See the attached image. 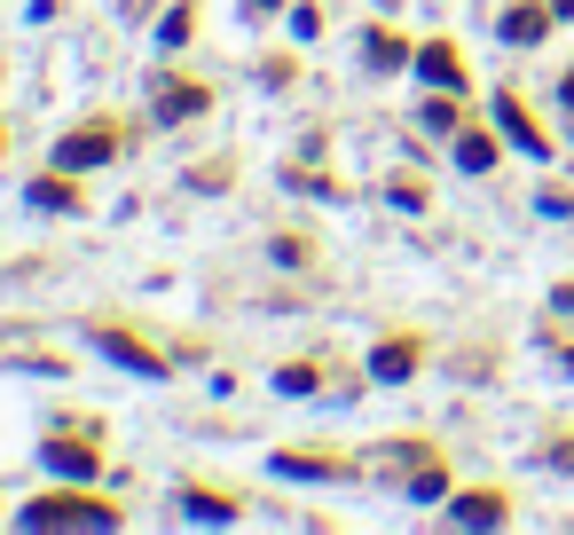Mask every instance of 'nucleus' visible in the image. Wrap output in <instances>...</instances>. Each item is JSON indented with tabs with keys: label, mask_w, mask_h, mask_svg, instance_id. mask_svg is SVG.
Listing matches in <instances>:
<instances>
[{
	"label": "nucleus",
	"mask_w": 574,
	"mask_h": 535,
	"mask_svg": "<svg viewBox=\"0 0 574 535\" xmlns=\"http://www.w3.org/2000/svg\"><path fill=\"white\" fill-rule=\"evenodd\" d=\"M24 520L32 527H118L111 505H72V496H48V505H32Z\"/></svg>",
	"instance_id": "nucleus-1"
},
{
	"label": "nucleus",
	"mask_w": 574,
	"mask_h": 535,
	"mask_svg": "<svg viewBox=\"0 0 574 535\" xmlns=\"http://www.w3.org/2000/svg\"><path fill=\"white\" fill-rule=\"evenodd\" d=\"M111 158H118V134L111 126H87V134H72V142H55L63 174H87V165H111Z\"/></svg>",
	"instance_id": "nucleus-2"
},
{
	"label": "nucleus",
	"mask_w": 574,
	"mask_h": 535,
	"mask_svg": "<svg viewBox=\"0 0 574 535\" xmlns=\"http://www.w3.org/2000/svg\"><path fill=\"white\" fill-rule=\"evenodd\" d=\"M496 119H503V134L527 150V158H551V142H544V126H535L527 111H520V95H496Z\"/></svg>",
	"instance_id": "nucleus-3"
},
{
	"label": "nucleus",
	"mask_w": 574,
	"mask_h": 535,
	"mask_svg": "<svg viewBox=\"0 0 574 535\" xmlns=\"http://www.w3.org/2000/svg\"><path fill=\"white\" fill-rule=\"evenodd\" d=\"M95 347H103L111 362H126L134 378H158V354H150L142 339H126V331H111V323H103V331H95Z\"/></svg>",
	"instance_id": "nucleus-4"
},
{
	"label": "nucleus",
	"mask_w": 574,
	"mask_h": 535,
	"mask_svg": "<svg viewBox=\"0 0 574 535\" xmlns=\"http://www.w3.org/2000/svg\"><path fill=\"white\" fill-rule=\"evenodd\" d=\"M417 79H433V87H449V95H457V87H464L457 48H449V40H425V48H417Z\"/></svg>",
	"instance_id": "nucleus-5"
},
{
	"label": "nucleus",
	"mask_w": 574,
	"mask_h": 535,
	"mask_svg": "<svg viewBox=\"0 0 574 535\" xmlns=\"http://www.w3.org/2000/svg\"><path fill=\"white\" fill-rule=\"evenodd\" d=\"M40 464H48V473H72V481H95V473H103L87 441H48V449H40Z\"/></svg>",
	"instance_id": "nucleus-6"
},
{
	"label": "nucleus",
	"mask_w": 574,
	"mask_h": 535,
	"mask_svg": "<svg viewBox=\"0 0 574 535\" xmlns=\"http://www.w3.org/2000/svg\"><path fill=\"white\" fill-rule=\"evenodd\" d=\"M457 165H464V174H488V165H496V134L488 126H464L457 134Z\"/></svg>",
	"instance_id": "nucleus-7"
},
{
	"label": "nucleus",
	"mask_w": 574,
	"mask_h": 535,
	"mask_svg": "<svg viewBox=\"0 0 574 535\" xmlns=\"http://www.w3.org/2000/svg\"><path fill=\"white\" fill-rule=\"evenodd\" d=\"M24 197H32V206H40V213H72V206H79V189H72V182H63V165H55V182L40 174V182H32V189H24Z\"/></svg>",
	"instance_id": "nucleus-8"
},
{
	"label": "nucleus",
	"mask_w": 574,
	"mask_h": 535,
	"mask_svg": "<svg viewBox=\"0 0 574 535\" xmlns=\"http://www.w3.org/2000/svg\"><path fill=\"white\" fill-rule=\"evenodd\" d=\"M551 16H559V9H512V16H503V40H512V48L544 40V32H551Z\"/></svg>",
	"instance_id": "nucleus-9"
},
{
	"label": "nucleus",
	"mask_w": 574,
	"mask_h": 535,
	"mask_svg": "<svg viewBox=\"0 0 574 535\" xmlns=\"http://www.w3.org/2000/svg\"><path fill=\"white\" fill-rule=\"evenodd\" d=\"M410 362H417V339H386L378 354H370V371H378V378L394 386V378H410Z\"/></svg>",
	"instance_id": "nucleus-10"
},
{
	"label": "nucleus",
	"mask_w": 574,
	"mask_h": 535,
	"mask_svg": "<svg viewBox=\"0 0 574 535\" xmlns=\"http://www.w3.org/2000/svg\"><path fill=\"white\" fill-rule=\"evenodd\" d=\"M457 520H464V527H496V520H503V496H496V488L457 496Z\"/></svg>",
	"instance_id": "nucleus-11"
},
{
	"label": "nucleus",
	"mask_w": 574,
	"mask_h": 535,
	"mask_svg": "<svg viewBox=\"0 0 574 535\" xmlns=\"http://www.w3.org/2000/svg\"><path fill=\"white\" fill-rule=\"evenodd\" d=\"M213 95L205 87H158V119H189V111H205Z\"/></svg>",
	"instance_id": "nucleus-12"
},
{
	"label": "nucleus",
	"mask_w": 574,
	"mask_h": 535,
	"mask_svg": "<svg viewBox=\"0 0 574 535\" xmlns=\"http://www.w3.org/2000/svg\"><path fill=\"white\" fill-rule=\"evenodd\" d=\"M417 119H425V134H457V126H464V119H457V103H449V87L433 95V103H425Z\"/></svg>",
	"instance_id": "nucleus-13"
},
{
	"label": "nucleus",
	"mask_w": 574,
	"mask_h": 535,
	"mask_svg": "<svg viewBox=\"0 0 574 535\" xmlns=\"http://www.w3.org/2000/svg\"><path fill=\"white\" fill-rule=\"evenodd\" d=\"M410 496H417V505H441V496H449V473H441V464H425V473L410 481Z\"/></svg>",
	"instance_id": "nucleus-14"
},
{
	"label": "nucleus",
	"mask_w": 574,
	"mask_h": 535,
	"mask_svg": "<svg viewBox=\"0 0 574 535\" xmlns=\"http://www.w3.org/2000/svg\"><path fill=\"white\" fill-rule=\"evenodd\" d=\"M394 63H401V40L394 32H370V72H394Z\"/></svg>",
	"instance_id": "nucleus-15"
},
{
	"label": "nucleus",
	"mask_w": 574,
	"mask_h": 535,
	"mask_svg": "<svg viewBox=\"0 0 574 535\" xmlns=\"http://www.w3.org/2000/svg\"><path fill=\"white\" fill-rule=\"evenodd\" d=\"M189 24H197L189 9H165V16H158V40H165V48H182V40H189Z\"/></svg>",
	"instance_id": "nucleus-16"
},
{
	"label": "nucleus",
	"mask_w": 574,
	"mask_h": 535,
	"mask_svg": "<svg viewBox=\"0 0 574 535\" xmlns=\"http://www.w3.org/2000/svg\"><path fill=\"white\" fill-rule=\"evenodd\" d=\"M189 512H197V520H236V505H221L213 488H189Z\"/></svg>",
	"instance_id": "nucleus-17"
},
{
	"label": "nucleus",
	"mask_w": 574,
	"mask_h": 535,
	"mask_svg": "<svg viewBox=\"0 0 574 535\" xmlns=\"http://www.w3.org/2000/svg\"><path fill=\"white\" fill-rule=\"evenodd\" d=\"M276 386H284V394H315V371H308V362H291V371H284Z\"/></svg>",
	"instance_id": "nucleus-18"
},
{
	"label": "nucleus",
	"mask_w": 574,
	"mask_h": 535,
	"mask_svg": "<svg viewBox=\"0 0 574 535\" xmlns=\"http://www.w3.org/2000/svg\"><path fill=\"white\" fill-rule=\"evenodd\" d=\"M559 103H566V111H574V72H566V79H559Z\"/></svg>",
	"instance_id": "nucleus-19"
},
{
	"label": "nucleus",
	"mask_w": 574,
	"mask_h": 535,
	"mask_svg": "<svg viewBox=\"0 0 574 535\" xmlns=\"http://www.w3.org/2000/svg\"><path fill=\"white\" fill-rule=\"evenodd\" d=\"M551 9H559V16H574V0H551Z\"/></svg>",
	"instance_id": "nucleus-20"
},
{
	"label": "nucleus",
	"mask_w": 574,
	"mask_h": 535,
	"mask_svg": "<svg viewBox=\"0 0 574 535\" xmlns=\"http://www.w3.org/2000/svg\"><path fill=\"white\" fill-rule=\"evenodd\" d=\"M252 9H276V0H252Z\"/></svg>",
	"instance_id": "nucleus-21"
},
{
	"label": "nucleus",
	"mask_w": 574,
	"mask_h": 535,
	"mask_svg": "<svg viewBox=\"0 0 574 535\" xmlns=\"http://www.w3.org/2000/svg\"><path fill=\"white\" fill-rule=\"evenodd\" d=\"M566 371H574V354H566Z\"/></svg>",
	"instance_id": "nucleus-22"
}]
</instances>
